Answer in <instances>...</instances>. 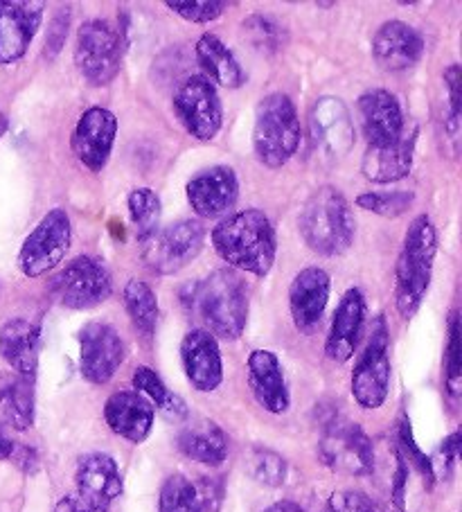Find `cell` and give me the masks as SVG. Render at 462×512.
Returning <instances> with one entry per match:
<instances>
[{
	"mask_svg": "<svg viewBox=\"0 0 462 512\" xmlns=\"http://www.w3.org/2000/svg\"><path fill=\"white\" fill-rule=\"evenodd\" d=\"M212 246L230 269L269 276L278 253V237L271 219L262 210L246 208L221 219L210 233Z\"/></svg>",
	"mask_w": 462,
	"mask_h": 512,
	"instance_id": "cell-1",
	"label": "cell"
},
{
	"mask_svg": "<svg viewBox=\"0 0 462 512\" xmlns=\"http://www.w3.org/2000/svg\"><path fill=\"white\" fill-rule=\"evenodd\" d=\"M438 253V233L426 215L415 217L404 235L395 271V305L402 319H413L431 287L433 262Z\"/></svg>",
	"mask_w": 462,
	"mask_h": 512,
	"instance_id": "cell-2",
	"label": "cell"
},
{
	"mask_svg": "<svg viewBox=\"0 0 462 512\" xmlns=\"http://www.w3.org/2000/svg\"><path fill=\"white\" fill-rule=\"evenodd\" d=\"M192 307L215 339L237 341L248 323V291L235 269H217L194 287Z\"/></svg>",
	"mask_w": 462,
	"mask_h": 512,
	"instance_id": "cell-3",
	"label": "cell"
},
{
	"mask_svg": "<svg viewBox=\"0 0 462 512\" xmlns=\"http://www.w3.org/2000/svg\"><path fill=\"white\" fill-rule=\"evenodd\" d=\"M298 228L309 249L321 255L345 253L357 233L348 199L332 185H323L307 199Z\"/></svg>",
	"mask_w": 462,
	"mask_h": 512,
	"instance_id": "cell-4",
	"label": "cell"
},
{
	"mask_svg": "<svg viewBox=\"0 0 462 512\" xmlns=\"http://www.w3.org/2000/svg\"><path fill=\"white\" fill-rule=\"evenodd\" d=\"M302 138L298 111L287 93H271L255 109L253 149L257 161L278 170L298 152Z\"/></svg>",
	"mask_w": 462,
	"mask_h": 512,
	"instance_id": "cell-5",
	"label": "cell"
},
{
	"mask_svg": "<svg viewBox=\"0 0 462 512\" xmlns=\"http://www.w3.org/2000/svg\"><path fill=\"white\" fill-rule=\"evenodd\" d=\"M208 231L199 219H181L142 242V262L158 276H172L197 258L206 244Z\"/></svg>",
	"mask_w": 462,
	"mask_h": 512,
	"instance_id": "cell-6",
	"label": "cell"
},
{
	"mask_svg": "<svg viewBox=\"0 0 462 512\" xmlns=\"http://www.w3.org/2000/svg\"><path fill=\"white\" fill-rule=\"evenodd\" d=\"M75 66L91 86H106L122 68V37L102 19L86 21L77 30Z\"/></svg>",
	"mask_w": 462,
	"mask_h": 512,
	"instance_id": "cell-7",
	"label": "cell"
},
{
	"mask_svg": "<svg viewBox=\"0 0 462 512\" xmlns=\"http://www.w3.org/2000/svg\"><path fill=\"white\" fill-rule=\"evenodd\" d=\"M111 291V273L95 255H79L52 278V294L68 310H91L104 303Z\"/></svg>",
	"mask_w": 462,
	"mask_h": 512,
	"instance_id": "cell-8",
	"label": "cell"
},
{
	"mask_svg": "<svg viewBox=\"0 0 462 512\" xmlns=\"http://www.w3.org/2000/svg\"><path fill=\"white\" fill-rule=\"evenodd\" d=\"M390 337L384 316H377L370 330V339L363 348L357 366L352 370V395L361 409H379L384 406L390 391Z\"/></svg>",
	"mask_w": 462,
	"mask_h": 512,
	"instance_id": "cell-9",
	"label": "cell"
},
{
	"mask_svg": "<svg viewBox=\"0 0 462 512\" xmlns=\"http://www.w3.org/2000/svg\"><path fill=\"white\" fill-rule=\"evenodd\" d=\"M172 107L176 118L192 138L208 140L219 134L224 125V107L215 84L206 75H190L176 88L172 97Z\"/></svg>",
	"mask_w": 462,
	"mask_h": 512,
	"instance_id": "cell-10",
	"label": "cell"
},
{
	"mask_svg": "<svg viewBox=\"0 0 462 512\" xmlns=\"http://www.w3.org/2000/svg\"><path fill=\"white\" fill-rule=\"evenodd\" d=\"M73 242V224L66 210L55 208L25 237L19 251V269L28 278H39L57 269Z\"/></svg>",
	"mask_w": 462,
	"mask_h": 512,
	"instance_id": "cell-11",
	"label": "cell"
},
{
	"mask_svg": "<svg viewBox=\"0 0 462 512\" xmlns=\"http://www.w3.org/2000/svg\"><path fill=\"white\" fill-rule=\"evenodd\" d=\"M323 463L330 470L348 476H368L375 456V443L359 425L345 420H332L318 445Z\"/></svg>",
	"mask_w": 462,
	"mask_h": 512,
	"instance_id": "cell-12",
	"label": "cell"
},
{
	"mask_svg": "<svg viewBox=\"0 0 462 512\" xmlns=\"http://www.w3.org/2000/svg\"><path fill=\"white\" fill-rule=\"evenodd\" d=\"M127 348L120 332L109 323H88L79 332V370L86 382L102 386L111 382L122 366Z\"/></svg>",
	"mask_w": 462,
	"mask_h": 512,
	"instance_id": "cell-13",
	"label": "cell"
},
{
	"mask_svg": "<svg viewBox=\"0 0 462 512\" xmlns=\"http://www.w3.org/2000/svg\"><path fill=\"white\" fill-rule=\"evenodd\" d=\"M188 203L201 219H217L228 215L239 199V181L233 167L215 165L188 181Z\"/></svg>",
	"mask_w": 462,
	"mask_h": 512,
	"instance_id": "cell-14",
	"label": "cell"
},
{
	"mask_svg": "<svg viewBox=\"0 0 462 512\" xmlns=\"http://www.w3.org/2000/svg\"><path fill=\"white\" fill-rule=\"evenodd\" d=\"M46 5L34 0H0V66L19 61L41 28Z\"/></svg>",
	"mask_w": 462,
	"mask_h": 512,
	"instance_id": "cell-15",
	"label": "cell"
},
{
	"mask_svg": "<svg viewBox=\"0 0 462 512\" xmlns=\"http://www.w3.org/2000/svg\"><path fill=\"white\" fill-rule=\"evenodd\" d=\"M115 136H118V118L109 109L91 107L79 116L70 143L79 163L91 172H102L113 152Z\"/></svg>",
	"mask_w": 462,
	"mask_h": 512,
	"instance_id": "cell-16",
	"label": "cell"
},
{
	"mask_svg": "<svg viewBox=\"0 0 462 512\" xmlns=\"http://www.w3.org/2000/svg\"><path fill=\"white\" fill-rule=\"evenodd\" d=\"M330 291L332 280L325 269L307 267L296 273L289 285V310L293 325L300 332L312 334L321 325Z\"/></svg>",
	"mask_w": 462,
	"mask_h": 512,
	"instance_id": "cell-17",
	"label": "cell"
},
{
	"mask_svg": "<svg viewBox=\"0 0 462 512\" xmlns=\"http://www.w3.org/2000/svg\"><path fill=\"white\" fill-rule=\"evenodd\" d=\"M181 361L194 391L212 393L224 382V361L217 339L208 330H190L181 341Z\"/></svg>",
	"mask_w": 462,
	"mask_h": 512,
	"instance_id": "cell-18",
	"label": "cell"
},
{
	"mask_svg": "<svg viewBox=\"0 0 462 512\" xmlns=\"http://www.w3.org/2000/svg\"><path fill=\"white\" fill-rule=\"evenodd\" d=\"M417 143V125H404L402 134L384 145H368L361 172L372 183H395L411 174Z\"/></svg>",
	"mask_w": 462,
	"mask_h": 512,
	"instance_id": "cell-19",
	"label": "cell"
},
{
	"mask_svg": "<svg viewBox=\"0 0 462 512\" xmlns=\"http://www.w3.org/2000/svg\"><path fill=\"white\" fill-rule=\"evenodd\" d=\"M363 323H366V296L359 287H352L343 294L336 307L330 334L325 341V355L336 364L350 361L359 346Z\"/></svg>",
	"mask_w": 462,
	"mask_h": 512,
	"instance_id": "cell-20",
	"label": "cell"
},
{
	"mask_svg": "<svg viewBox=\"0 0 462 512\" xmlns=\"http://www.w3.org/2000/svg\"><path fill=\"white\" fill-rule=\"evenodd\" d=\"M77 497L109 510L111 503L122 494V474L115 458L102 452H93L79 458L75 470Z\"/></svg>",
	"mask_w": 462,
	"mask_h": 512,
	"instance_id": "cell-21",
	"label": "cell"
},
{
	"mask_svg": "<svg viewBox=\"0 0 462 512\" xmlns=\"http://www.w3.org/2000/svg\"><path fill=\"white\" fill-rule=\"evenodd\" d=\"M424 55V39L413 25L404 21H388L372 37V57L377 64L397 73L413 68Z\"/></svg>",
	"mask_w": 462,
	"mask_h": 512,
	"instance_id": "cell-22",
	"label": "cell"
},
{
	"mask_svg": "<svg viewBox=\"0 0 462 512\" xmlns=\"http://www.w3.org/2000/svg\"><path fill=\"white\" fill-rule=\"evenodd\" d=\"M248 386L253 397L264 411L273 416H282L289 411L291 397L287 388V379L282 373V364L271 350H253L248 357Z\"/></svg>",
	"mask_w": 462,
	"mask_h": 512,
	"instance_id": "cell-23",
	"label": "cell"
},
{
	"mask_svg": "<svg viewBox=\"0 0 462 512\" xmlns=\"http://www.w3.org/2000/svg\"><path fill=\"white\" fill-rule=\"evenodd\" d=\"M104 420L115 436L129 443H145L154 429L156 409L136 391L113 393L104 404Z\"/></svg>",
	"mask_w": 462,
	"mask_h": 512,
	"instance_id": "cell-24",
	"label": "cell"
},
{
	"mask_svg": "<svg viewBox=\"0 0 462 512\" xmlns=\"http://www.w3.org/2000/svg\"><path fill=\"white\" fill-rule=\"evenodd\" d=\"M361 129L368 145H384L395 140L406 125L402 107L397 97L386 88H372L366 91L357 102Z\"/></svg>",
	"mask_w": 462,
	"mask_h": 512,
	"instance_id": "cell-25",
	"label": "cell"
},
{
	"mask_svg": "<svg viewBox=\"0 0 462 512\" xmlns=\"http://www.w3.org/2000/svg\"><path fill=\"white\" fill-rule=\"evenodd\" d=\"M41 332L34 323L12 319L0 328V357L16 375L34 379L39 366Z\"/></svg>",
	"mask_w": 462,
	"mask_h": 512,
	"instance_id": "cell-26",
	"label": "cell"
},
{
	"mask_svg": "<svg viewBox=\"0 0 462 512\" xmlns=\"http://www.w3.org/2000/svg\"><path fill=\"white\" fill-rule=\"evenodd\" d=\"M370 476L375 479L379 492L386 497L388 508H395V512H402L404 497H406L408 465L397 445L393 443H379V447L375 445Z\"/></svg>",
	"mask_w": 462,
	"mask_h": 512,
	"instance_id": "cell-27",
	"label": "cell"
},
{
	"mask_svg": "<svg viewBox=\"0 0 462 512\" xmlns=\"http://www.w3.org/2000/svg\"><path fill=\"white\" fill-rule=\"evenodd\" d=\"M176 445H179V452L188 456L190 461L208 467H219L228 456L226 434L212 420H197L183 427L179 438H176Z\"/></svg>",
	"mask_w": 462,
	"mask_h": 512,
	"instance_id": "cell-28",
	"label": "cell"
},
{
	"mask_svg": "<svg viewBox=\"0 0 462 512\" xmlns=\"http://www.w3.org/2000/svg\"><path fill=\"white\" fill-rule=\"evenodd\" d=\"M0 425L16 431L34 425V379L0 375Z\"/></svg>",
	"mask_w": 462,
	"mask_h": 512,
	"instance_id": "cell-29",
	"label": "cell"
},
{
	"mask_svg": "<svg viewBox=\"0 0 462 512\" xmlns=\"http://www.w3.org/2000/svg\"><path fill=\"white\" fill-rule=\"evenodd\" d=\"M197 59L212 84H219L224 88H239L244 84L246 75L242 66H239L233 50L217 34L206 32L197 41Z\"/></svg>",
	"mask_w": 462,
	"mask_h": 512,
	"instance_id": "cell-30",
	"label": "cell"
},
{
	"mask_svg": "<svg viewBox=\"0 0 462 512\" xmlns=\"http://www.w3.org/2000/svg\"><path fill=\"white\" fill-rule=\"evenodd\" d=\"M133 386H136V393L145 397L151 406H156L167 420L188 418V404L183 402L181 395L172 393L170 388L165 386V382L156 370H151L147 366H138L136 373H133Z\"/></svg>",
	"mask_w": 462,
	"mask_h": 512,
	"instance_id": "cell-31",
	"label": "cell"
},
{
	"mask_svg": "<svg viewBox=\"0 0 462 512\" xmlns=\"http://www.w3.org/2000/svg\"><path fill=\"white\" fill-rule=\"evenodd\" d=\"M122 296H124V307H127L136 330L145 334V337H151V334L156 332L158 314H161L154 289L142 280H129Z\"/></svg>",
	"mask_w": 462,
	"mask_h": 512,
	"instance_id": "cell-32",
	"label": "cell"
},
{
	"mask_svg": "<svg viewBox=\"0 0 462 512\" xmlns=\"http://www.w3.org/2000/svg\"><path fill=\"white\" fill-rule=\"evenodd\" d=\"M129 217L133 226H136V235L140 242L149 240L158 228H161V199L158 194L149 188H138L129 194L127 199Z\"/></svg>",
	"mask_w": 462,
	"mask_h": 512,
	"instance_id": "cell-33",
	"label": "cell"
},
{
	"mask_svg": "<svg viewBox=\"0 0 462 512\" xmlns=\"http://www.w3.org/2000/svg\"><path fill=\"white\" fill-rule=\"evenodd\" d=\"M158 512H203L197 483L183 474L167 476L158 494Z\"/></svg>",
	"mask_w": 462,
	"mask_h": 512,
	"instance_id": "cell-34",
	"label": "cell"
},
{
	"mask_svg": "<svg viewBox=\"0 0 462 512\" xmlns=\"http://www.w3.org/2000/svg\"><path fill=\"white\" fill-rule=\"evenodd\" d=\"M415 194L406 192V190H397V192H363L359 194L354 203L361 210H368L372 215L379 217H399L404 215L408 208L413 206Z\"/></svg>",
	"mask_w": 462,
	"mask_h": 512,
	"instance_id": "cell-35",
	"label": "cell"
},
{
	"mask_svg": "<svg viewBox=\"0 0 462 512\" xmlns=\"http://www.w3.org/2000/svg\"><path fill=\"white\" fill-rule=\"evenodd\" d=\"M248 472L253 479L269 488H280L287 481V461L280 454L271 452V449L255 447L251 456H248Z\"/></svg>",
	"mask_w": 462,
	"mask_h": 512,
	"instance_id": "cell-36",
	"label": "cell"
},
{
	"mask_svg": "<svg viewBox=\"0 0 462 512\" xmlns=\"http://www.w3.org/2000/svg\"><path fill=\"white\" fill-rule=\"evenodd\" d=\"M244 37L253 43L257 50L275 52L280 50L284 32L278 23L264 14H253L244 21Z\"/></svg>",
	"mask_w": 462,
	"mask_h": 512,
	"instance_id": "cell-37",
	"label": "cell"
},
{
	"mask_svg": "<svg viewBox=\"0 0 462 512\" xmlns=\"http://www.w3.org/2000/svg\"><path fill=\"white\" fill-rule=\"evenodd\" d=\"M460 352H462V348H460V319H458V312H451L447 355H444V377H447V388L453 397L460 393V379H462V355Z\"/></svg>",
	"mask_w": 462,
	"mask_h": 512,
	"instance_id": "cell-38",
	"label": "cell"
},
{
	"mask_svg": "<svg viewBox=\"0 0 462 512\" xmlns=\"http://www.w3.org/2000/svg\"><path fill=\"white\" fill-rule=\"evenodd\" d=\"M399 452H402L406 465H413L417 472H420L424 479H429V483L433 481V461L429 456H426L420 447H417L415 438H413V431H411V422L406 418H402L399 422Z\"/></svg>",
	"mask_w": 462,
	"mask_h": 512,
	"instance_id": "cell-39",
	"label": "cell"
},
{
	"mask_svg": "<svg viewBox=\"0 0 462 512\" xmlns=\"http://www.w3.org/2000/svg\"><path fill=\"white\" fill-rule=\"evenodd\" d=\"M174 14L190 23H210L219 19L226 10V3L221 0H192V3H181V0H167L165 3Z\"/></svg>",
	"mask_w": 462,
	"mask_h": 512,
	"instance_id": "cell-40",
	"label": "cell"
},
{
	"mask_svg": "<svg viewBox=\"0 0 462 512\" xmlns=\"http://www.w3.org/2000/svg\"><path fill=\"white\" fill-rule=\"evenodd\" d=\"M327 512H377L375 501L359 490H339L327 501Z\"/></svg>",
	"mask_w": 462,
	"mask_h": 512,
	"instance_id": "cell-41",
	"label": "cell"
},
{
	"mask_svg": "<svg viewBox=\"0 0 462 512\" xmlns=\"http://www.w3.org/2000/svg\"><path fill=\"white\" fill-rule=\"evenodd\" d=\"M444 82H447V91H449V102H451V118L453 122H458L460 118V66L451 64L447 70H444Z\"/></svg>",
	"mask_w": 462,
	"mask_h": 512,
	"instance_id": "cell-42",
	"label": "cell"
},
{
	"mask_svg": "<svg viewBox=\"0 0 462 512\" xmlns=\"http://www.w3.org/2000/svg\"><path fill=\"white\" fill-rule=\"evenodd\" d=\"M66 34H68V14H59L55 21H52V32L48 34V41H46V55L48 57H55L57 52L61 50L66 41Z\"/></svg>",
	"mask_w": 462,
	"mask_h": 512,
	"instance_id": "cell-43",
	"label": "cell"
},
{
	"mask_svg": "<svg viewBox=\"0 0 462 512\" xmlns=\"http://www.w3.org/2000/svg\"><path fill=\"white\" fill-rule=\"evenodd\" d=\"M55 512H109V510L97 508V506H93V503H88L82 497H77V494H68V497H64L57 503Z\"/></svg>",
	"mask_w": 462,
	"mask_h": 512,
	"instance_id": "cell-44",
	"label": "cell"
},
{
	"mask_svg": "<svg viewBox=\"0 0 462 512\" xmlns=\"http://www.w3.org/2000/svg\"><path fill=\"white\" fill-rule=\"evenodd\" d=\"M458 454H460V431L451 434L440 447V461L444 463V472L451 470V465L458 461Z\"/></svg>",
	"mask_w": 462,
	"mask_h": 512,
	"instance_id": "cell-45",
	"label": "cell"
},
{
	"mask_svg": "<svg viewBox=\"0 0 462 512\" xmlns=\"http://www.w3.org/2000/svg\"><path fill=\"white\" fill-rule=\"evenodd\" d=\"M264 512H305V510H302L298 503H293V501H278V503H273V506L266 508Z\"/></svg>",
	"mask_w": 462,
	"mask_h": 512,
	"instance_id": "cell-46",
	"label": "cell"
},
{
	"mask_svg": "<svg viewBox=\"0 0 462 512\" xmlns=\"http://www.w3.org/2000/svg\"><path fill=\"white\" fill-rule=\"evenodd\" d=\"M14 449H16V445L12 443V440L0 434V458H12Z\"/></svg>",
	"mask_w": 462,
	"mask_h": 512,
	"instance_id": "cell-47",
	"label": "cell"
},
{
	"mask_svg": "<svg viewBox=\"0 0 462 512\" xmlns=\"http://www.w3.org/2000/svg\"><path fill=\"white\" fill-rule=\"evenodd\" d=\"M7 129H10V120H7V116L3 111H0V138H3L7 134Z\"/></svg>",
	"mask_w": 462,
	"mask_h": 512,
	"instance_id": "cell-48",
	"label": "cell"
}]
</instances>
